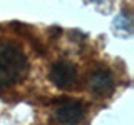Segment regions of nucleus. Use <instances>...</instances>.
Masks as SVG:
<instances>
[{
    "instance_id": "20e7f679",
    "label": "nucleus",
    "mask_w": 134,
    "mask_h": 125,
    "mask_svg": "<svg viewBox=\"0 0 134 125\" xmlns=\"http://www.w3.org/2000/svg\"><path fill=\"white\" fill-rule=\"evenodd\" d=\"M89 89L97 95H109L114 90V78L109 70H96L89 77Z\"/></svg>"
},
{
    "instance_id": "f257e3e1",
    "label": "nucleus",
    "mask_w": 134,
    "mask_h": 125,
    "mask_svg": "<svg viewBox=\"0 0 134 125\" xmlns=\"http://www.w3.org/2000/svg\"><path fill=\"white\" fill-rule=\"evenodd\" d=\"M27 57L15 43L0 40V89L19 83L27 73Z\"/></svg>"
},
{
    "instance_id": "f03ea898",
    "label": "nucleus",
    "mask_w": 134,
    "mask_h": 125,
    "mask_svg": "<svg viewBox=\"0 0 134 125\" xmlns=\"http://www.w3.org/2000/svg\"><path fill=\"white\" fill-rule=\"evenodd\" d=\"M49 78L50 82L54 83L59 89H72L77 82V68L69 64V62H57V64L52 65L50 68V73H49Z\"/></svg>"
},
{
    "instance_id": "7ed1b4c3",
    "label": "nucleus",
    "mask_w": 134,
    "mask_h": 125,
    "mask_svg": "<svg viewBox=\"0 0 134 125\" xmlns=\"http://www.w3.org/2000/svg\"><path fill=\"white\" fill-rule=\"evenodd\" d=\"M55 118L62 125H77L84 118V107L79 102H74V100L64 102L57 107Z\"/></svg>"
}]
</instances>
